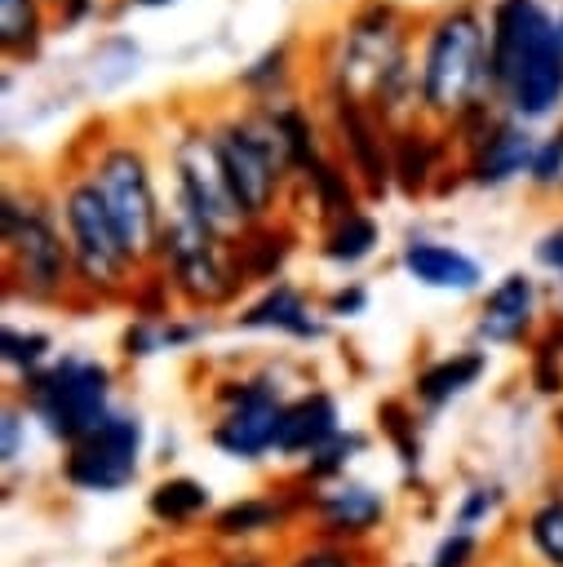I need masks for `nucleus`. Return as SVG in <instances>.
<instances>
[{
  "label": "nucleus",
  "mask_w": 563,
  "mask_h": 567,
  "mask_svg": "<svg viewBox=\"0 0 563 567\" xmlns=\"http://www.w3.org/2000/svg\"><path fill=\"white\" fill-rule=\"evenodd\" d=\"M217 146H222V164H226V177H231V190H235L244 217L248 221L270 217L284 182L293 177V159H288L275 124L266 120V111L222 120Z\"/></svg>",
  "instance_id": "4"
},
{
  "label": "nucleus",
  "mask_w": 563,
  "mask_h": 567,
  "mask_svg": "<svg viewBox=\"0 0 563 567\" xmlns=\"http://www.w3.org/2000/svg\"><path fill=\"white\" fill-rule=\"evenodd\" d=\"M364 306V288H350V292H337L332 297V315H341V310H359Z\"/></svg>",
  "instance_id": "31"
},
{
  "label": "nucleus",
  "mask_w": 563,
  "mask_h": 567,
  "mask_svg": "<svg viewBox=\"0 0 563 567\" xmlns=\"http://www.w3.org/2000/svg\"><path fill=\"white\" fill-rule=\"evenodd\" d=\"M173 186H177V204H186L213 235L222 239H239L253 221L244 217L226 164H222V146H217V128L208 124H186L173 142Z\"/></svg>",
  "instance_id": "5"
},
{
  "label": "nucleus",
  "mask_w": 563,
  "mask_h": 567,
  "mask_svg": "<svg viewBox=\"0 0 563 567\" xmlns=\"http://www.w3.org/2000/svg\"><path fill=\"white\" fill-rule=\"evenodd\" d=\"M284 80H288V44L266 49L257 62H248L239 71V84L244 89H257V93H275V84H284Z\"/></svg>",
  "instance_id": "24"
},
{
  "label": "nucleus",
  "mask_w": 563,
  "mask_h": 567,
  "mask_svg": "<svg viewBox=\"0 0 563 567\" xmlns=\"http://www.w3.org/2000/svg\"><path fill=\"white\" fill-rule=\"evenodd\" d=\"M137 4H146V9H155V4H173V0H137Z\"/></svg>",
  "instance_id": "34"
},
{
  "label": "nucleus",
  "mask_w": 563,
  "mask_h": 567,
  "mask_svg": "<svg viewBox=\"0 0 563 567\" xmlns=\"http://www.w3.org/2000/svg\"><path fill=\"white\" fill-rule=\"evenodd\" d=\"M536 261L550 266V270H563V221L550 226V230L536 239Z\"/></svg>",
  "instance_id": "29"
},
{
  "label": "nucleus",
  "mask_w": 563,
  "mask_h": 567,
  "mask_svg": "<svg viewBox=\"0 0 563 567\" xmlns=\"http://www.w3.org/2000/svg\"><path fill=\"white\" fill-rule=\"evenodd\" d=\"M434 159H439V146L430 142V133H417V124L395 128V182L408 195L426 190V182L434 173Z\"/></svg>",
  "instance_id": "19"
},
{
  "label": "nucleus",
  "mask_w": 563,
  "mask_h": 567,
  "mask_svg": "<svg viewBox=\"0 0 563 567\" xmlns=\"http://www.w3.org/2000/svg\"><path fill=\"white\" fill-rule=\"evenodd\" d=\"M377 221L368 217V213H346V217H337L332 226H328V235H324V257L328 261H341V266H355V261H364L372 248H377Z\"/></svg>",
  "instance_id": "20"
},
{
  "label": "nucleus",
  "mask_w": 563,
  "mask_h": 567,
  "mask_svg": "<svg viewBox=\"0 0 563 567\" xmlns=\"http://www.w3.org/2000/svg\"><path fill=\"white\" fill-rule=\"evenodd\" d=\"M324 514H328L332 527H341V532H359V527L377 523L381 501H377L368 487H341V492H332V496L324 501Z\"/></svg>",
  "instance_id": "22"
},
{
  "label": "nucleus",
  "mask_w": 563,
  "mask_h": 567,
  "mask_svg": "<svg viewBox=\"0 0 563 567\" xmlns=\"http://www.w3.org/2000/svg\"><path fill=\"white\" fill-rule=\"evenodd\" d=\"M84 173L98 186V195L106 204V217H111L129 261H142V257L160 252L164 208H160V195H155L146 151L137 142H106Z\"/></svg>",
  "instance_id": "3"
},
{
  "label": "nucleus",
  "mask_w": 563,
  "mask_h": 567,
  "mask_svg": "<svg viewBox=\"0 0 563 567\" xmlns=\"http://www.w3.org/2000/svg\"><path fill=\"white\" fill-rule=\"evenodd\" d=\"M421 111L434 120H461L470 106L492 102L488 84V18L474 4L443 9L421 40Z\"/></svg>",
  "instance_id": "2"
},
{
  "label": "nucleus",
  "mask_w": 563,
  "mask_h": 567,
  "mask_svg": "<svg viewBox=\"0 0 563 567\" xmlns=\"http://www.w3.org/2000/svg\"><path fill=\"white\" fill-rule=\"evenodd\" d=\"M106 368L89 359H62L44 377L31 381V408L58 439H89L111 412H106Z\"/></svg>",
  "instance_id": "6"
},
{
  "label": "nucleus",
  "mask_w": 563,
  "mask_h": 567,
  "mask_svg": "<svg viewBox=\"0 0 563 567\" xmlns=\"http://www.w3.org/2000/svg\"><path fill=\"white\" fill-rule=\"evenodd\" d=\"M275 518V509L270 505H235V509H226L222 514V532H248V527H257V523H270Z\"/></svg>",
  "instance_id": "28"
},
{
  "label": "nucleus",
  "mask_w": 563,
  "mask_h": 567,
  "mask_svg": "<svg viewBox=\"0 0 563 567\" xmlns=\"http://www.w3.org/2000/svg\"><path fill=\"white\" fill-rule=\"evenodd\" d=\"M528 177H532L536 186H563V142H559V137L536 142V155H532Z\"/></svg>",
  "instance_id": "26"
},
{
  "label": "nucleus",
  "mask_w": 563,
  "mask_h": 567,
  "mask_svg": "<svg viewBox=\"0 0 563 567\" xmlns=\"http://www.w3.org/2000/svg\"><path fill=\"white\" fill-rule=\"evenodd\" d=\"M49 9L44 0H0V49L9 58H31L44 40Z\"/></svg>",
  "instance_id": "18"
},
{
  "label": "nucleus",
  "mask_w": 563,
  "mask_h": 567,
  "mask_svg": "<svg viewBox=\"0 0 563 567\" xmlns=\"http://www.w3.org/2000/svg\"><path fill=\"white\" fill-rule=\"evenodd\" d=\"M532 536H536L541 554L563 567V505H545V509L532 518Z\"/></svg>",
  "instance_id": "25"
},
{
  "label": "nucleus",
  "mask_w": 563,
  "mask_h": 567,
  "mask_svg": "<svg viewBox=\"0 0 563 567\" xmlns=\"http://www.w3.org/2000/svg\"><path fill=\"white\" fill-rule=\"evenodd\" d=\"M488 84L492 102L519 124H536L563 102V35L541 0H497L488 9Z\"/></svg>",
  "instance_id": "1"
},
{
  "label": "nucleus",
  "mask_w": 563,
  "mask_h": 567,
  "mask_svg": "<svg viewBox=\"0 0 563 567\" xmlns=\"http://www.w3.org/2000/svg\"><path fill=\"white\" fill-rule=\"evenodd\" d=\"M222 244L226 239L213 235L186 204H173V213L164 217L160 252H164L177 288L191 301H222L235 288V275H231V261H226Z\"/></svg>",
  "instance_id": "9"
},
{
  "label": "nucleus",
  "mask_w": 563,
  "mask_h": 567,
  "mask_svg": "<svg viewBox=\"0 0 563 567\" xmlns=\"http://www.w3.org/2000/svg\"><path fill=\"white\" fill-rule=\"evenodd\" d=\"M49 350V337L44 332H13V328H4V359L9 363H18V368H35L40 363V354Z\"/></svg>",
  "instance_id": "27"
},
{
  "label": "nucleus",
  "mask_w": 563,
  "mask_h": 567,
  "mask_svg": "<svg viewBox=\"0 0 563 567\" xmlns=\"http://www.w3.org/2000/svg\"><path fill=\"white\" fill-rule=\"evenodd\" d=\"M332 439H337V408H332V399L328 394H306V399L284 408L275 447L279 452H306V447L319 452Z\"/></svg>",
  "instance_id": "16"
},
{
  "label": "nucleus",
  "mask_w": 563,
  "mask_h": 567,
  "mask_svg": "<svg viewBox=\"0 0 563 567\" xmlns=\"http://www.w3.org/2000/svg\"><path fill=\"white\" fill-rule=\"evenodd\" d=\"M403 270L426 288H452V292H470L483 279L474 257H465L461 248L439 244V239H412L403 248Z\"/></svg>",
  "instance_id": "14"
},
{
  "label": "nucleus",
  "mask_w": 563,
  "mask_h": 567,
  "mask_svg": "<svg viewBox=\"0 0 563 567\" xmlns=\"http://www.w3.org/2000/svg\"><path fill=\"white\" fill-rule=\"evenodd\" d=\"M208 496H204V487L199 483H191V478H177V483H164V487H155V496H151V509L160 514V518H191L199 505H204Z\"/></svg>",
  "instance_id": "23"
},
{
  "label": "nucleus",
  "mask_w": 563,
  "mask_h": 567,
  "mask_svg": "<svg viewBox=\"0 0 563 567\" xmlns=\"http://www.w3.org/2000/svg\"><path fill=\"white\" fill-rule=\"evenodd\" d=\"M137 421L133 416H106L89 439H80L75 456H71V478L80 487H93V492H111V487H124L133 478V456H137Z\"/></svg>",
  "instance_id": "11"
},
{
  "label": "nucleus",
  "mask_w": 563,
  "mask_h": 567,
  "mask_svg": "<svg viewBox=\"0 0 563 567\" xmlns=\"http://www.w3.org/2000/svg\"><path fill=\"white\" fill-rule=\"evenodd\" d=\"M0 226H4V252L13 257L18 275L27 288L35 292H53L66 275L71 261V244L62 239L53 213L44 199L35 195H4V208H0Z\"/></svg>",
  "instance_id": "8"
},
{
  "label": "nucleus",
  "mask_w": 563,
  "mask_h": 567,
  "mask_svg": "<svg viewBox=\"0 0 563 567\" xmlns=\"http://www.w3.org/2000/svg\"><path fill=\"white\" fill-rule=\"evenodd\" d=\"M332 128H337V142H341L355 177L364 182V190L381 195L395 177V137H386L372 106L355 93L332 89Z\"/></svg>",
  "instance_id": "10"
},
{
  "label": "nucleus",
  "mask_w": 563,
  "mask_h": 567,
  "mask_svg": "<svg viewBox=\"0 0 563 567\" xmlns=\"http://www.w3.org/2000/svg\"><path fill=\"white\" fill-rule=\"evenodd\" d=\"M62 226H66V244H71V261L80 270L84 284L93 288H115L129 270V252L106 217V204L98 195V186L89 182V173L71 177L62 190Z\"/></svg>",
  "instance_id": "7"
},
{
  "label": "nucleus",
  "mask_w": 563,
  "mask_h": 567,
  "mask_svg": "<svg viewBox=\"0 0 563 567\" xmlns=\"http://www.w3.org/2000/svg\"><path fill=\"white\" fill-rule=\"evenodd\" d=\"M554 137H559V142H563V124H559V133H554Z\"/></svg>",
  "instance_id": "36"
},
{
  "label": "nucleus",
  "mask_w": 563,
  "mask_h": 567,
  "mask_svg": "<svg viewBox=\"0 0 563 567\" xmlns=\"http://www.w3.org/2000/svg\"><path fill=\"white\" fill-rule=\"evenodd\" d=\"M239 323L244 328H279L293 337H319V323L310 319L306 301L288 284H275L257 306H248V315H239Z\"/></svg>",
  "instance_id": "17"
},
{
  "label": "nucleus",
  "mask_w": 563,
  "mask_h": 567,
  "mask_svg": "<svg viewBox=\"0 0 563 567\" xmlns=\"http://www.w3.org/2000/svg\"><path fill=\"white\" fill-rule=\"evenodd\" d=\"M18 452V412H4V456Z\"/></svg>",
  "instance_id": "32"
},
{
  "label": "nucleus",
  "mask_w": 563,
  "mask_h": 567,
  "mask_svg": "<svg viewBox=\"0 0 563 567\" xmlns=\"http://www.w3.org/2000/svg\"><path fill=\"white\" fill-rule=\"evenodd\" d=\"M479 372H483V354H457V359H443V363H434V368L421 372L417 394H421L426 403H443V399L461 394Z\"/></svg>",
  "instance_id": "21"
},
{
  "label": "nucleus",
  "mask_w": 563,
  "mask_h": 567,
  "mask_svg": "<svg viewBox=\"0 0 563 567\" xmlns=\"http://www.w3.org/2000/svg\"><path fill=\"white\" fill-rule=\"evenodd\" d=\"M532 301H536V288L528 275H505L488 301H483V319H479V332L488 341H519L523 328L532 323Z\"/></svg>",
  "instance_id": "15"
},
{
  "label": "nucleus",
  "mask_w": 563,
  "mask_h": 567,
  "mask_svg": "<svg viewBox=\"0 0 563 567\" xmlns=\"http://www.w3.org/2000/svg\"><path fill=\"white\" fill-rule=\"evenodd\" d=\"M279 421H284L279 399H275L266 385H248V390H239L235 408H231L226 421L217 425V443H222L226 452H235V456H257V452L275 447Z\"/></svg>",
  "instance_id": "13"
},
{
  "label": "nucleus",
  "mask_w": 563,
  "mask_h": 567,
  "mask_svg": "<svg viewBox=\"0 0 563 567\" xmlns=\"http://www.w3.org/2000/svg\"><path fill=\"white\" fill-rule=\"evenodd\" d=\"M297 567H346L341 558H332V554H315V558H301Z\"/></svg>",
  "instance_id": "33"
},
{
  "label": "nucleus",
  "mask_w": 563,
  "mask_h": 567,
  "mask_svg": "<svg viewBox=\"0 0 563 567\" xmlns=\"http://www.w3.org/2000/svg\"><path fill=\"white\" fill-rule=\"evenodd\" d=\"M536 155V137L514 115H501L465 155V173L474 186H505L514 177H528Z\"/></svg>",
  "instance_id": "12"
},
{
  "label": "nucleus",
  "mask_w": 563,
  "mask_h": 567,
  "mask_svg": "<svg viewBox=\"0 0 563 567\" xmlns=\"http://www.w3.org/2000/svg\"><path fill=\"white\" fill-rule=\"evenodd\" d=\"M559 35H563V9H559Z\"/></svg>",
  "instance_id": "35"
},
{
  "label": "nucleus",
  "mask_w": 563,
  "mask_h": 567,
  "mask_svg": "<svg viewBox=\"0 0 563 567\" xmlns=\"http://www.w3.org/2000/svg\"><path fill=\"white\" fill-rule=\"evenodd\" d=\"M465 549H470V540H465V536H457V540H448V545H443V554H439V567H461V558H465Z\"/></svg>",
  "instance_id": "30"
}]
</instances>
